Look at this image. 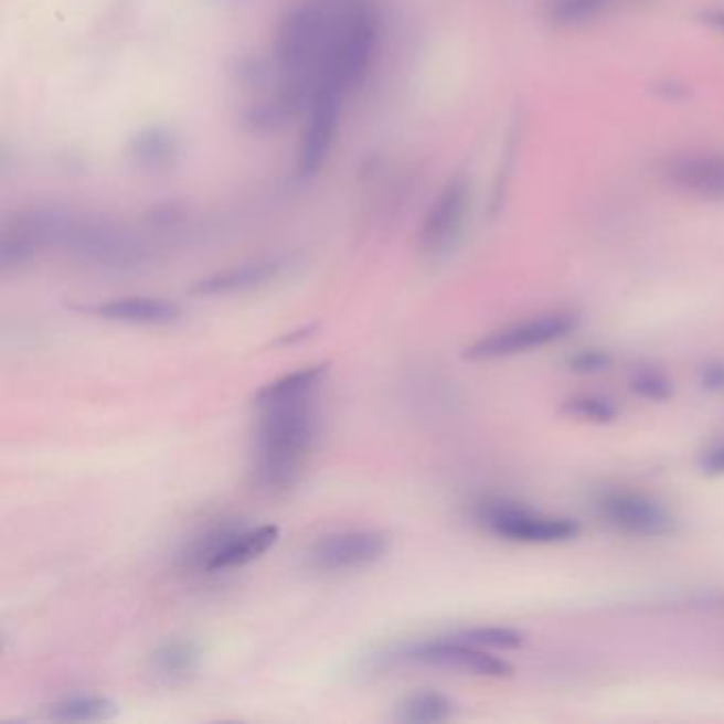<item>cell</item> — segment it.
<instances>
[{
	"instance_id": "17",
	"label": "cell",
	"mask_w": 724,
	"mask_h": 724,
	"mask_svg": "<svg viewBox=\"0 0 724 724\" xmlns=\"http://www.w3.org/2000/svg\"><path fill=\"white\" fill-rule=\"evenodd\" d=\"M455 714V703L436 691H417L397 705L400 723H445Z\"/></svg>"
},
{
	"instance_id": "5",
	"label": "cell",
	"mask_w": 724,
	"mask_h": 724,
	"mask_svg": "<svg viewBox=\"0 0 724 724\" xmlns=\"http://www.w3.org/2000/svg\"><path fill=\"white\" fill-rule=\"evenodd\" d=\"M472 202V185L464 172L453 174L434 198L418 230L417 247L423 259L440 262L464 234Z\"/></svg>"
},
{
	"instance_id": "23",
	"label": "cell",
	"mask_w": 724,
	"mask_h": 724,
	"mask_svg": "<svg viewBox=\"0 0 724 724\" xmlns=\"http://www.w3.org/2000/svg\"><path fill=\"white\" fill-rule=\"evenodd\" d=\"M701 387L710 393H721L724 391V362H710L701 368L699 374Z\"/></svg>"
},
{
	"instance_id": "14",
	"label": "cell",
	"mask_w": 724,
	"mask_h": 724,
	"mask_svg": "<svg viewBox=\"0 0 724 724\" xmlns=\"http://www.w3.org/2000/svg\"><path fill=\"white\" fill-rule=\"evenodd\" d=\"M200 661L202 657L194 641L177 640L156 648L149 663L160 680L177 684L190 680L200 669Z\"/></svg>"
},
{
	"instance_id": "1",
	"label": "cell",
	"mask_w": 724,
	"mask_h": 724,
	"mask_svg": "<svg viewBox=\"0 0 724 724\" xmlns=\"http://www.w3.org/2000/svg\"><path fill=\"white\" fill-rule=\"evenodd\" d=\"M259 420L253 445V485L268 496L294 489L305 476L319 438L315 395L257 406Z\"/></svg>"
},
{
	"instance_id": "22",
	"label": "cell",
	"mask_w": 724,
	"mask_h": 724,
	"mask_svg": "<svg viewBox=\"0 0 724 724\" xmlns=\"http://www.w3.org/2000/svg\"><path fill=\"white\" fill-rule=\"evenodd\" d=\"M613 355L604 349H583L569 358V370L576 374H601L613 368Z\"/></svg>"
},
{
	"instance_id": "21",
	"label": "cell",
	"mask_w": 724,
	"mask_h": 724,
	"mask_svg": "<svg viewBox=\"0 0 724 724\" xmlns=\"http://www.w3.org/2000/svg\"><path fill=\"white\" fill-rule=\"evenodd\" d=\"M629 390L650 402H668L673 395V383L659 370H638L629 381Z\"/></svg>"
},
{
	"instance_id": "24",
	"label": "cell",
	"mask_w": 724,
	"mask_h": 724,
	"mask_svg": "<svg viewBox=\"0 0 724 724\" xmlns=\"http://www.w3.org/2000/svg\"><path fill=\"white\" fill-rule=\"evenodd\" d=\"M699 468L707 476H724V445L707 448L699 459Z\"/></svg>"
},
{
	"instance_id": "18",
	"label": "cell",
	"mask_w": 724,
	"mask_h": 724,
	"mask_svg": "<svg viewBox=\"0 0 724 724\" xmlns=\"http://www.w3.org/2000/svg\"><path fill=\"white\" fill-rule=\"evenodd\" d=\"M608 0H549L546 20L557 29H578L599 18Z\"/></svg>"
},
{
	"instance_id": "4",
	"label": "cell",
	"mask_w": 724,
	"mask_h": 724,
	"mask_svg": "<svg viewBox=\"0 0 724 724\" xmlns=\"http://www.w3.org/2000/svg\"><path fill=\"white\" fill-rule=\"evenodd\" d=\"M476 519L493 535L521 544H563L581 535V525L574 519L535 512L519 503H482Z\"/></svg>"
},
{
	"instance_id": "16",
	"label": "cell",
	"mask_w": 724,
	"mask_h": 724,
	"mask_svg": "<svg viewBox=\"0 0 724 724\" xmlns=\"http://www.w3.org/2000/svg\"><path fill=\"white\" fill-rule=\"evenodd\" d=\"M117 707L111 699L96 695H77L62 699L47 710V718L60 723H96L109 721Z\"/></svg>"
},
{
	"instance_id": "9",
	"label": "cell",
	"mask_w": 724,
	"mask_h": 724,
	"mask_svg": "<svg viewBox=\"0 0 724 724\" xmlns=\"http://www.w3.org/2000/svg\"><path fill=\"white\" fill-rule=\"evenodd\" d=\"M387 537L379 531L349 530L330 533L308 549V565L317 572L362 569L385 557Z\"/></svg>"
},
{
	"instance_id": "10",
	"label": "cell",
	"mask_w": 724,
	"mask_h": 724,
	"mask_svg": "<svg viewBox=\"0 0 724 724\" xmlns=\"http://www.w3.org/2000/svg\"><path fill=\"white\" fill-rule=\"evenodd\" d=\"M661 177L680 194L724 204V153L684 151L666 158Z\"/></svg>"
},
{
	"instance_id": "7",
	"label": "cell",
	"mask_w": 724,
	"mask_h": 724,
	"mask_svg": "<svg viewBox=\"0 0 724 724\" xmlns=\"http://www.w3.org/2000/svg\"><path fill=\"white\" fill-rule=\"evenodd\" d=\"M344 89L334 82H319L308 100V117L300 147L296 172L300 179H312L326 167L334 147L338 121Z\"/></svg>"
},
{
	"instance_id": "19",
	"label": "cell",
	"mask_w": 724,
	"mask_h": 724,
	"mask_svg": "<svg viewBox=\"0 0 724 724\" xmlns=\"http://www.w3.org/2000/svg\"><path fill=\"white\" fill-rule=\"evenodd\" d=\"M561 413L567 417L578 418V420L595 423V425L613 423L618 418V408L613 400H608L604 395H595V393H581V395L565 400L561 406Z\"/></svg>"
},
{
	"instance_id": "6",
	"label": "cell",
	"mask_w": 724,
	"mask_h": 724,
	"mask_svg": "<svg viewBox=\"0 0 724 724\" xmlns=\"http://www.w3.org/2000/svg\"><path fill=\"white\" fill-rule=\"evenodd\" d=\"M280 530L277 525H259L255 530L245 528H217L209 531L204 537H198L188 561L190 565L204 572H227L243 565H249L262 557L279 542Z\"/></svg>"
},
{
	"instance_id": "11",
	"label": "cell",
	"mask_w": 724,
	"mask_h": 724,
	"mask_svg": "<svg viewBox=\"0 0 724 724\" xmlns=\"http://www.w3.org/2000/svg\"><path fill=\"white\" fill-rule=\"evenodd\" d=\"M283 268H285V264L280 259L247 262V264L232 266V268H225V270L195 280L194 285L190 287V294L215 298V296H232V294L249 291V289H257V287L277 279L283 273Z\"/></svg>"
},
{
	"instance_id": "8",
	"label": "cell",
	"mask_w": 724,
	"mask_h": 724,
	"mask_svg": "<svg viewBox=\"0 0 724 724\" xmlns=\"http://www.w3.org/2000/svg\"><path fill=\"white\" fill-rule=\"evenodd\" d=\"M595 508L610 528L636 537H666L678 528L675 517L663 503L636 491H608Z\"/></svg>"
},
{
	"instance_id": "15",
	"label": "cell",
	"mask_w": 724,
	"mask_h": 724,
	"mask_svg": "<svg viewBox=\"0 0 724 724\" xmlns=\"http://www.w3.org/2000/svg\"><path fill=\"white\" fill-rule=\"evenodd\" d=\"M130 158L145 172H164L177 158V140L160 128L142 130L130 142Z\"/></svg>"
},
{
	"instance_id": "3",
	"label": "cell",
	"mask_w": 724,
	"mask_h": 724,
	"mask_svg": "<svg viewBox=\"0 0 724 724\" xmlns=\"http://www.w3.org/2000/svg\"><path fill=\"white\" fill-rule=\"evenodd\" d=\"M383 668L397 663H418L429 668L448 669L459 673H470L480 678H508L512 666L485 648L453 640L450 636L438 640L415 641L408 646H397L385 654L376 657Z\"/></svg>"
},
{
	"instance_id": "13",
	"label": "cell",
	"mask_w": 724,
	"mask_h": 724,
	"mask_svg": "<svg viewBox=\"0 0 724 724\" xmlns=\"http://www.w3.org/2000/svg\"><path fill=\"white\" fill-rule=\"evenodd\" d=\"M328 372H330V363H319V365H310V368L296 370L291 374H285L277 381L268 383L264 390L257 391L255 406L291 402V400L315 395L317 390L323 385Z\"/></svg>"
},
{
	"instance_id": "2",
	"label": "cell",
	"mask_w": 724,
	"mask_h": 724,
	"mask_svg": "<svg viewBox=\"0 0 724 724\" xmlns=\"http://www.w3.org/2000/svg\"><path fill=\"white\" fill-rule=\"evenodd\" d=\"M578 326H581V317L569 310L544 312L480 338L478 342L466 349L464 358L470 362L508 360L514 355H523L535 349L555 344L558 340H565L567 336L578 330Z\"/></svg>"
},
{
	"instance_id": "12",
	"label": "cell",
	"mask_w": 724,
	"mask_h": 724,
	"mask_svg": "<svg viewBox=\"0 0 724 724\" xmlns=\"http://www.w3.org/2000/svg\"><path fill=\"white\" fill-rule=\"evenodd\" d=\"M85 310L107 321L132 323V326H170L181 317V308L177 302H170L164 298H149V296L117 298L96 307H87Z\"/></svg>"
},
{
	"instance_id": "20",
	"label": "cell",
	"mask_w": 724,
	"mask_h": 724,
	"mask_svg": "<svg viewBox=\"0 0 724 724\" xmlns=\"http://www.w3.org/2000/svg\"><path fill=\"white\" fill-rule=\"evenodd\" d=\"M450 638L485 650H514L525 641L523 634L510 627H472V629L457 631Z\"/></svg>"
},
{
	"instance_id": "25",
	"label": "cell",
	"mask_w": 724,
	"mask_h": 724,
	"mask_svg": "<svg viewBox=\"0 0 724 724\" xmlns=\"http://www.w3.org/2000/svg\"><path fill=\"white\" fill-rule=\"evenodd\" d=\"M701 20L718 32H724V9H707L701 13Z\"/></svg>"
}]
</instances>
